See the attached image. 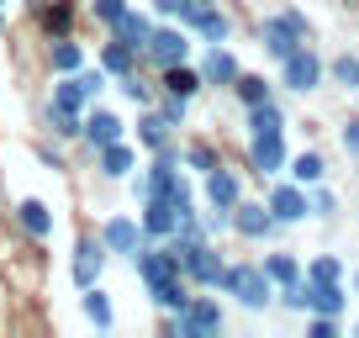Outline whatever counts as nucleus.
<instances>
[{"mask_svg":"<svg viewBox=\"0 0 359 338\" xmlns=\"http://www.w3.org/2000/svg\"><path fill=\"white\" fill-rule=\"evenodd\" d=\"M302 43H312V22H306L296 6H285V11L259 22V48H264V58H275V64H280L285 53H296Z\"/></svg>","mask_w":359,"mask_h":338,"instance_id":"f257e3e1","label":"nucleus"},{"mask_svg":"<svg viewBox=\"0 0 359 338\" xmlns=\"http://www.w3.org/2000/svg\"><path fill=\"white\" fill-rule=\"evenodd\" d=\"M222 296H233V302L248 306V312H264V306L275 302V280L264 275V264H227Z\"/></svg>","mask_w":359,"mask_h":338,"instance_id":"f03ea898","label":"nucleus"},{"mask_svg":"<svg viewBox=\"0 0 359 338\" xmlns=\"http://www.w3.org/2000/svg\"><path fill=\"white\" fill-rule=\"evenodd\" d=\"M222 327H227L222 302H217V296H191V302L175 312L169 333H175V338H222Z\"/></svg>","mask_w":359,"mask_h":338,"instance_id":"7ed1b4c3","label":"nucleus"},{"mask_svg":"<svg viewBox=\"0 0 359 338\" xmlns=\"http://www.w3.org/2000/svg\"><path fill=\"white\" fill-rule=\"evenodd\" d=\"M323 79H327V64H323V53H317L312 43H302L296 53H285V58H280V85H285V90L312 95Z\"/></svg>","mask_w":359,"mask_h":338,"instance_id":"20e7f679","label":"nucleus"},{"mask_svg":"<svg viewBox=\"0 0 359 338\" xmlns=\"http://www.w3.org/2000/svg\"><path fill=\"white\" fill-rule=\"evenodd\" d=\"M175 22L185 27L191 37H201V43H227V37H233V16H227L217 0H191Z\"/></svg>","mask_w":359,"mask_h":338,"instance_id":"39448f33","label":"nucleus"},{"mask_svg":"<svg viewBox=\"0 0 359 338\" xmlns=\"http://www.w3.org/2000/svg\"><path fill=\"white\" fill-rule=\"evenodd\" d=\"M143 64H154L158 74L175 69V64H191V32H185L180 22L154 27V37H148V48H143Z\"/></svg>","mask_w":359,"mask_h":338,"instance_id":"423d86ee","label":"nucleus"},{"mask_svg":"<svg viewBox=\"0 0 359 338\" xmlns=\"http://www.w3.org/2000/svg\"><path fill=\"white\" fill-rule=\"evenodd\" d=\"M180 275H185V280H191L196 291H222V275H227V259H222V248H217L212 238H206V243L196 248L191 259L180 264Z\"/></svg>","mask_w":359,"mask_h":338,"instance_id":"0eeeda50","label":"nucleus"},{"mask_svg":"<svg viewBox=\"0 0 359 338\" xmlns=\"http://www.w3.org/2000/svg\"><path fill=\"white\" fill-rule=\"evenodd\" d=\"M264 206L275 212V222H280V227L306 222V217H312V191H306V185H296V180H280L275 191L264 196Z\"/></svg>","mask_w":359,"mask_h":338,"instance_id":"6e6552de","label":"nucleus"},{"mask_svg":"<svg viewBox=\"0 0 359 338\" xmlns=\"http://www.w3.org/2000/svg\"><path fill=\"white\" fill-rule=\"evenodd\" d=\"M201 79H206V90H233V79L243 74V64H238V53L227 43H206V53H201Z\"/></svg>","mask_w":359,"mask_h":338,"instance_id":"1a4fd4ad","label":"nucleus"},{"mask_svg":"<svg viewBox=\"0 0 359 338\" xmlns=\"http://www.w3.org/2000/svg\"><path fill=\"white\" fill-rule=\"evenodd\" d=\"M201 196H206L212 212H233V206L243 201V180H238V169H227V164L206 169V175H201Z\"/></svg>","mask_w":359,"mask_h":338,"instance_id":"9d476101","label":"nucleus"},{"mask_svg":"<svg viewBox=\"0 0 359 338\" xmlns=\"http://www.w3.org/2000/svg\"><path fill=\"white\" fill-rule=\"evenodd\" d=\"M233 233L248 238V243H264V238L280 233V222H275V212L264 201H238L233 206Z\"/></svg>","mask_w":359,"mask_h":338,"instance_id":"9b49d317","label":"nucleus"},{"mask_svg":"<svg viewBox=\"0 0 359 338\" xmlns=\"http://www.w3.org/2000/svg\"><path fill=\"white\" fill-rule=\"evenodd\" d=\"M106 259H111V254H106L101 238H79V243H74V254H69V275H74L79 291H85V285H95V280L106 275Z\"/></svg>","mask_w":359,"mask_h":338,"instance_id":"f8f14e48","label":"nucleus"},{"mask_svg":"<svg viewBox=\"0 0 359 338\" xmlns=\"http://www.w3.org/2000/svg\"><path fill=\"white\" fill-rule=\"evenodd\" d=\"M285 164H291V154H285V133H269V137H248V169L254 175H285Z\"/></svg>","mask_w":359,"mask_h":338,"instance_id":"ddd939ff","label":"nucleus"},{"mask_svg":"<svg viewBox=\"0 0 359 338\" xmlns=\"http://www.w3.org/2000/svg\"><path fill=\"white\" fill-rule=\"evenodd\" d=\"M101 243H106V254H122V259H133L137 248L148 243V233H143V222H137V217H106Z\"/></svg>","mask_w":359,"mask_h":338,"instance_id":"4468645a","label":"nucleus"},{"mask_svg":"<svg viewBox=\"0 0 359 338\" xmlns=\"http://www.w3.org/2000/svg\"><path fill=\"white\" fill-rule=\"evenodd\" d=\"M133 270H137V280H143V285H158V280H169V275H180V264H175V254H169L164 243L148 238V243L133 254Z\"/></svg>","mask_w":359,"mask_h":338,"instance_id":"2eb2a0df","label":"nucleus"},{"mask_svg":"<svg viewBox=\"0 0 359 338\" xmlns=\"http://www.w3.org/2000/svg\"><path fill=\"white\" fill-rule=\"evenodd\" d=\"M175 133L180 127L169 122L158 106H137V148H148V154H158V148H169L175 143Z\"/></svg>","mask_w":359,"mask_h":338,"instance_id":"dca6fc26","label":"nucleus"},{"mask_svg":"<svg viewBox=\"0 0 359 338\" xmlns=\"http://www.w3.org/2000/svg\"><path fill=\"white\" fill-rule=\"evenodd\" d=\"M79 137H85L90 148H106V143H116V137H127V122L116 111H106V106H85V127H79Z\"/></svg>","mask_w":359,"mask_h":338,"instance_id":"f3484780","label":"nucleus"},{"mask_svg":"<svg viewBox=\"0 0 359 338\" xmlns=\"http://www.w3.org/2000/svg\"><path fill=\"white\" fill-rule=\"evenodd\" d=\"M154 16H148V11H137V6H127V11L122 16H116V22L111 27H106V32H111L116 37V43H127V48H137V53H143V48H148V37H154Z\"/></svg>","mask_w":359,"mask_h":338,"instance_id":"a211bd4d","label":"nucleus"},{"mask_svg":"<svg viewBox=\"0 0 359 338\" xmlns=\"http://www.w3.org/2000/svg\"><path fill=\"white\" fill-rule=\"evenodd\" d=\"M137 206H143V212H137V222H143V233L154 238V243H164V238L180 227V212H175L169 201H158V196H148V201H137Z\"/></svg>","mask_w":359,"mask_h":338,"instance_id":"6ab92c4d","label":"nucleus"},{"mask_svg":"<svg viewBox=\"0 0 359 338\" xmlns=\"http://www.w3.org/2000/svg\"><path fill=\"white\" fill-rule=\"evenodd\" d=\"M95 169H101L106 180H133V169H137V154L127 148V137H116V143L95 148Z\"/></svg>","mask_w":359,"mask_h":338,"instance_id":"aec40b11","label":"nucleus"},{"mask_svg":"<svg viewBox=\"0 0 359 338\" xmlns=\"http://www.w3.org/2000/svg\"><path fill=\"white\" fill-rule=\"evenodd\" d=\"M16 222H22V233L27 238H53V212H48V201H37V196H22L16 201Z\"/></svg>","mask_w":359,"mask_h":338,"instance_id":"412c9836","label":"nucleus"},{"mask_svg":"<svg viewBox=\"0 0 359 338\" xmlns=\"http://www.w3.org/2000/svg\"><path fill=\"white\" fill-rule=\"evenodd\" d=\"M164 95H180V101H196V95L206 90V79H201V69L196 64H175V69H164V85H158Z\"/></svg>","mask_w":359,"mask_h":338,"instance_id":"4be33fe9","label":"nucleus"},{"mask_svg":"<svg viewBox=\"0 0 359 338\" xmlns=\"http://www.w3.org/2000/svg\"><path fill=\"white\" fill-rule=\"evenodd\" d=\"M79 312H85V323H95V327H101V333H111V323H116L111 296H106V285H101V280L79 291Z\"/></svg>","mask_w":359,"mask_h":338,"instance_id":"5701e85b","label":"nucleus"},{"mask_svg":"<svg viewBox=\"0 0 359 338\" xmlns=\"http://www.w3.org/2000/svg\"><path fill=\"white\" fill-rule=\"evenodd\" d=\"M306 291H312V312H327V317L348 312V285L344 280H306Z\"/></svg>","mask_w":359,"mask_h":338,"instance_id":"b1692460","label":"nucleus"},{"mask_svg":"<svg viewBox=\"0 0 359 338\" xmlns=\"http://www.w3.org/2000/svg\"><path fill=\"white\" fill-rule=\"evenodd\" d=\"M285 175H291L296 185H306V191H312V185H323V180H327V158L317 154V148H306V154H291Z\"/></svg>","mask_w":359,"mask_h":338,"instance_id":"393cba45","label":"nucleus"},{"mask_svg":"<svg viewBox=\"0 0 359 338\" xmlns=\"http://www.w3.org/2000/svg\"><path fill=\"white\" fill-rule=\"evenodd\" d=\"M95 64H101V69H106L111 79H122V74H133V69L143 64V53H137V48H127V43H116V37H111V43H101V58H95Z\"/></svg>","mask_w":359,"mask_h":338,"instance_id":"a878e982","label":"nucleus"},{"mask_svg":"<svg viewBox=\"0 0 359 338\" xmlns=\"http://www.w3.org/2000/svg\"><path fill=\"white\" fill-rule=\"evenodd\" d=\"M148 296H154V306H164V312H180V306L196 296V285L185 280V275H169V280H158V285H148Z\"/></svg>","mask_w":359,"mask_h":338,"instance_id":"bb28decb","label":"nucleus"},{"mask_svg":"<svg viewBox=\"0 0 359 338\" xmlns=\"http://www.w3.org/2000/svg\"><path fill=\"white\" fill-rule=\"evenodd\" d=\"M248 137H269V133H285V111H280V101H259V106H248Z\"/></svg>","mask_w":359,"mask_h":338,"instance_id":"cd10ccee","label":"nucleus"},{"mask_svg":"<svg viewBox=\"0 0 359 338\" xmlns=\"http://www.w3.org/2000/svg\"><path fill=\"white\" fill-rule=\"evenodd\" d=\"M48 64H53V74H74V69H85V48L74 37H53L48 43Z\"/></svg>","mask_w":359,"mask_h":338,"instance_id":"c85d7f7f","label":"nucleus"},{"mask_svg":"<svg viewBox=\"0 0 359 338\" xmlns=\"http://www.w3.org/2000/svg\"><path fill=\"white\" fill-rule=\"evenodd\" d=\"M259 264H264V275L275 280V291H280V285H291V280H302V275H306V264L296 259V254H264Z\"/></svg>","mask_w":359,"mask_h":338,"instance_id":"c756f323","label":"nucleus"},{"mask_svg":"<svg viewBox=\"0 0 359 338\" xmlns=\"http://www.w3.org/2000/svg\"><path fill=\"white\" fill-rule=\"evenodd\" d=\"M233 95L243 101V111H248V106H259V101H275V85H269L264 74H238L233 79Z\"/></svg>","mask_w":359,"mask_h":338,"instance_id":"7c9ffc66","label":"nucleus"},{"mask_svg":"<svg viewBox=\"0 0 359 338\" xmlns=\"http://www.w3.org/2000/svg\"><path fill=\"white\" fill-rule=\"evenodd\" d=\"M74 79H79V90H85V101H90V106L101 101V90L111 85V74H106L101 64H85V69H74Z\"/></svg>","mask_w":359,"mask_h":338,"instance_id":"2f4dec72","label":"nucleus"},{"mask_svg":"<svg viewBox=\"0 0 359 338\" xmlns=\"http://www.w3.org/2000/svg\"><path fill=\"white\" fill-rule=\"evenodd\" d=\"M116 90H122V95H127V101H133V106H154V85H148V79H143V69H133V74H122V79H116Z\"/></svg>","mask_w":359,"mask_h":338,"instance_id":"473e14b6","label":"nucleus"},{"mask_svg":"<svg viewBox=\"0 0 359 338\" xmlns=\"http://www.w3.org/2000/svg\"><path fill=\"white\" fill-rule=\"evenodd\" d=\"M222 158L212 154V143H191V148H180V169H196V175H206V169H217Z\"/></svg>","mask_w":359,"mask_h":338,"instance_id":"72a5a7b5","label":"nucleus"},{"mask_svg":"<svg viewBox=\"0 0 359 338\" xmlns=\"http://www.w3.org/2000/svg\"><path fill=\"white\" fill-rule=\"evenodd\" d=\"M327 74H333L344 90H359V53H338L333 64H327Z\"/></svg>","mask_w":359,"mask_h":338,"instance_id":"f704fd0d","label":"nucleus"},{"mask_svg":"<svg viewBox=\"0 0 359 338\" xmlns=\"http://www.w3.org/2000/svg\"><path fill=\"white\" fill-rule=\"evenodd\" d=\"M48 122H53L58 137H79V127H85V111H64V106H48Z\"/></svg>","mask_w":359,"mask_h":338,"instance_id":"c9c22d12","label":"nucleus"},{"mask_svg":"<svg viewBox=\"0 0 359 338\" xmlns=\"http://www.w3.org/2000/svg\"><path fill=\"white\" fill-rule=\"evenodd\" d=\"M43 27H48V37H69V27H74V11H69L64 0H53L43 11Z\"/></svg>","mask_w":359,"mask_h":338,"instance_id":"e433bc0d","label":"nucleus"},{"mask_svg":"<svg viewBox=\"0 0 359 338\" xmlns=\"http://www.w3.org/2000/svg\"><path fill=\"white\" fill-rule=\"evenodd\" d=\"M306 280H344V259H338V254H317V259L306 264Z\"/></svg>","mask_w":359,"mask_h":338,"instance_id":"4c0bfd02","label":"nucleus"},{"mask_svg":"<svg viewBox=\"0 0 359 338\" xmlns=\"http://www.w3.org/2000/svg\"><path fill=\"white\" fill-rule=\"evenodd\" d=\"M127 6H133V0H90L85 11H90V16H95V22H101V27H111V22H116V16H122V11H127Z\"/></svg>","mask_w":359,"mask_h":338,"instance_id":"58836bf2","label":"nucleus"},{"mask_svg":"<svg viewBox=\"0 0 359 338\" xmlns=\"http://www.w3.org/2000/svg\"><path fill=\"white\" fill-rule=\"evenodd\" d=\"M312 217H323V222L338 217V196L327 191V185H312Z\"/></svg>","mask_w":359,"mask_h":338,"instance_id":"ea45409f","label":"nucleus"},{"mask_svg":"<svg viewBox=\"0 0 359 338\" xmlns=\"http://www.w3.org/2000/svg\"><path fill=\"white\" fill-rule=\"evenodd\" d=\"M306 333H312V338H338V317H327V312H312Z\"/></svg>","mask_w":359,"mask_h":338,"instance_id":"a19ab883","label":"nucleus"},{"mask_svg":"<svg viewBox=\"0 0 359 338\" xmlns=\"http://www.w3.org/2000/svg\"><path fill=\"white\" fill-rule=\"evenodd\" d=\"M191 0H154V16H180Z\"/></svg>","mask_w":359,"mask_h":338,"instance_id":"79ce46f5","label":"nucleus"},{"mask_svg":"<svg viewBox=\"0 0 359 338\" xmlns=\"http://www.w3.org/2000/svg\"><path fill=\"white\" fill-rule=\"evenodd\" d=\"M344 148L359 158V122H348V127H344Z\"/></svg>","mask_w":359,"mask_h":338,"instance_id":"37998d69","label":"nucleus"},{"mask_svg":"<svg viewBox=\"0 0 359 338\" xmlns=\"http://www.w3.org/2000/svg\"><path fill=\"white\" fill-rule=\"evenodd\" d=\"M348 291H359V270H354V275H348Z\"/></svg>","mask_w":359,"mask_h":338,"instance_id":"c03bdc74","label":"nucleus"},{"mask_svg":"<svg viewBox=\"0 0 359 338\" xmlns=\"http://www.w3.org/2000/svg\"><path fill=\"white\" fill-rule=\"evenodd\" d=\"M0 32H6V6H0Z\"/></svg>","mask_w":359,"mask_h":338,"instance_id":"a18cd8bd","label":"nucleus"},{"mask_svg":"<svg viewBox=\"0 0 359 338\" xmlns=\"http://www.w3.org/2000/svg\"><path fill=\"white\" fill-rule=\"evenodd\" d=\"M0 6H6V0H0Z\"/></svg>","mask_w":359,"mask_h":338,"instance_id":"49530a36","label":"nucleus"}]
</instances>
